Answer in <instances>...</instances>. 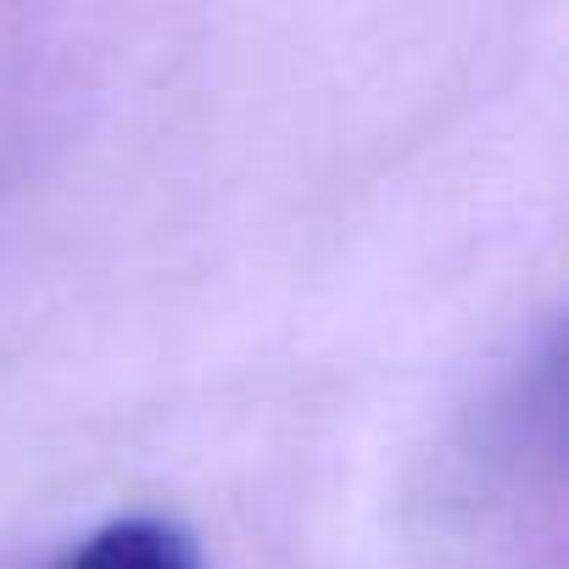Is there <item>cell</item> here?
I'll return each mask as SVG.
<instances>
[{"label": "cell", "instance_id": "1", "mask_svg": "<svg viewBox=\"0 0 569 569\" xmlns=\"http://www.w3.org/2000/svg\"><path fill=\"white\" fill-rule=\"evenodd\" d=\"M57 569H207L196 536L168 513H123L90 530Z\"/></svg>", "mask_w": 569, "mask_h": 569}]
</instances>
